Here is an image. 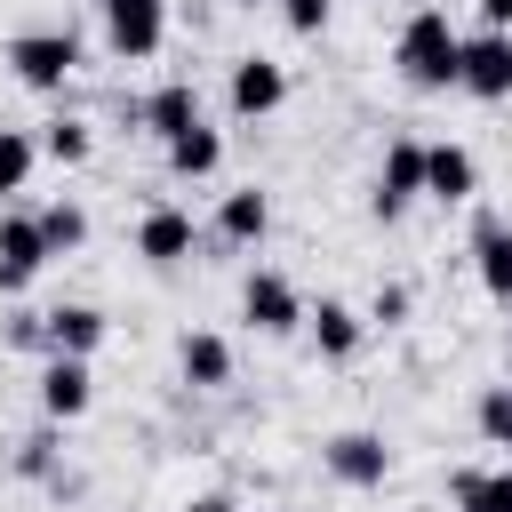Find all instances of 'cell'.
<instances>
[{
  "mask_svg": "<svg viewBox=\"0 0 512 512\" xmlns=\"http://www.w3.org/2000/svg\"><path fill=\"white\" fill-rule=\"evenodd\" d=\"M320 464H328L344 488H384V480H392L384 432H336V440H320Z\"/></svg>",
  "mask_w": 512,
  "mask_h": 512,
  "instance_id": "7",
  "label": "cell"
},
{
  "mask_svg": "<svg viewBox=\"0 0 512 512\" xmlns=\"http://www.w3.org/2000/svg\"><path fill=\"white\" fill-rule=\"evenodd\" d=\"M408 200H424V136H392L384 144V168H376V200L368 208L392 224Z\"/></svg>",
  "mask_w": 512,
  "mask_h": 512,
  "instance_id": "6",
  "label": "cell"
},
{
  "mask_svg": "<svg viewBox=\"0 0 512 512\" xmlns=\"http://www.w3.org/2000/svg\"><path fill=\"white\" fill-rule=\"evenodd\" d=\"M448 496H456V512H512V464H504V472L456 464V472H448Z\"/></svg>",
  "mask_w": 512,
  "mask_h": 512,
  "instance_id": "20",
  "label": "cell"
},
{
  "mask_svg": "<svg viewBox=\"0 0 512 512\" xmlns=\"http://www.w3.org/2000/svg\"><path fill=\"white\" fill-rule=\"evenodd\" d=\"M8 344L16 352H48V320L40 312H8Z\"/></svg>",
  "mask_w": 512,
  "mask_h": 512,
  "instance_id": "28",
  "label": "cell"
},
{
  "mask_svg": "<svg viewBox=\"0 0 512 512\" xmlns=\"http://www.w3.org/2000/svg\"><path fill=\"white\" fill-rule=\"evenodd\" d=\"M216 168H224V136H216L208 120H192L184 136H168V176L200 184V176H216Z\"/></svg>",
  "mask_w": 512,
  "mask_h": 512,
  "instance_id": "19",
  "label": "cell"
},
{
  "mask_svg": "<svg viewBox=\"0 0 512 512\" xmlns=\"http://www.w3.org/2000/svg\"><path fill=\"white\" fill-rule=\"evenodd\" d=\"M16 472H24V480H56V440H48V432L16 440Z\"/></svg>",
  "mask_w": 512,
  "mask_h": 512,
  "instance_id": "27",
  "label": "cell"
},
{
  "mask_svg": "<svg viewBox=\"0 0 512 512\" xmlns=\"http://www.w3.org/2000/svg\"><path fill=\"white\" fill-rule=\"evenodd\" d=\"M32 168H40V136L0 120V192H24V184H32Z\"/></svg>",
  "mask_w": 512,
  "mask_h": 512,
  "instance_id": "23",
  "label": "cell"
},
{
  "mask_svg": "<svg viewBox=\"0 0 512 512\" xmlns=\"http://www.w3.org/2000/svg\"><path fill=\"white\" fill-rule=\"evenodd\" d=\"M480 32H512V0H480Z\"/></svg>",
  "mask_w": 512,
  "mask_h": 512,
  "instance_id": "29",
  "label": "cell"
},
{
  "mask_svg": "<svg viewBox=\"0 0 512 512\" xmlns=\"http://www.w3.org/2000/svg\"><path fill=\"white\" fill-rule=\"evenodd\" d=\"M456 88L480 104H504L512 96V32H472L456 56Z\"/></svg>",
  "mask_w": 512,
  "mask_h": 512,
  "instance_id": "4",
  "label": "cell"
},
{
  "mask_svg": "<svg viewBox=\"0 0 512 512\" xmlns=\"http://www.w3.org/2000/svg\"><path fill=\"white\" fill-rule=\"evenodd\" d=\"M40 320H48V352H56V360H88V352L104 344V328H112L96 304H48Z\"/></svg>",
  "mask_w": 512,
  "mask_h": 512,
  "instance_id": "15",
  "label": "cell"
},
{
  "mask_svg": "<svg viewBox=\"0 0 512 512\" xmlns=\"http://www.w3.org/2000/svg\"><path fill=\"white\" fill-rule=\"evenodd\" d=\"M8 72H16L24 88L56 96V88L80 72V40H72V32H56V24H40V32H16V40H8Z\"/></svg>",
  "mask_w": 512,
  "mask_h": 512,
  "instance_id": "2",
  "label": "cell"
},
{
  "mask_svg": "<svg viewBox=\"0 0 512 512\" xmlns=\"http://www.w3.org/2000/svg\"><path fill=\"white\" fill-rule=\"evenodd\" d=\"M472 264H480V288L512 304V224L496 208H472Z\"/></svg>",
  "mask_w": 512,
  "mask_h": 512,
  "instance_id": "10",
  "label": "cell"
},
{
  "mask_svg": "<svg viewBox=\"0 0 512 512\" xmlns=\"http://www.w3.org/2000/svg\"><path fill=\"white\" fill-rule=\"evenodd\" d=\"M176 368H184L192 392H216V384H232V344L216 328H184L176 336Z\"/></svg>",
  "mask_w": 512,
  "mask_h": 512,
  "instance_id": "16",
  "label": "cell"
},
{
  "mask_svg": "<svg viewBox=\"0 0 512 512\" xmlns=\"http://www.w3.org/2000/svg\"><path fill=\"white\" fill-rule=\"evenodd\" d=\"M32 224H40V240H48V256H72V248L88 240V208H80V200H48V208H40Z\"/></svg>",
  "mask_w": 512,
  "mask_h": 512,
  "instance_id": "22",
  "label": "cell"
},
{
  "mask_svg": "<svg viewBox=\"0 0 512 512\" xmlns=\"http://www.w3.org/2000/svg\"><path fill=\"white\" fill-rule=\"evenodd\" d=\"M472 416H480V440L488 448H512V384H488Z\"/></svg>",
  "mask_w": 512,
  "mask_h": 512,
  "instance_id": "24",
  "label": "cell"
},
{
  "mask_svg": "<svg viewBox=\"0 0 512 512\" xmlns=\"http://www.w3.org/2000/svg\"><path fill=\"white\" fill-rule=\"evenodd\" d=\"M184 512H240V496H232V488H208V496H192Z\"/></svg>",
  "mask_w": 512,
  "mask_h": 512,
  "instance_id": "30",
  "label": "cell"
},
{
  "mask_svg": "<svg viewBox=\"0 0 512 512\" xmlns=\"http://www.w3.org/2000/svg\"><path fill=\"white\" fill-rule=\"evenodd\" d=\"M40 264H48L40 224H32V216H0V296H24Z\"/></svg>",
  "mask_w": 512,
  "mask_h": 512,
  "instance_id": "12",
  "label": "cell"
},
{
  "mask_svg": "<svg viewBox=\"0 0 512 512\" xmlns=\"http://www.w3.org/2000/svg\"><path fill=\"white\" fill-rule=\"evenodd\" d=\"M288 104V64L280 56H240L232 64V112L240 120H264V112H280Z\"/></svg>",
  "mask_w": 512,
  "mask_h": 512,
  "instance_id": "8",
  "label": "cell"
},
{
  "mask_svg": "<svg viewBox=\"0 0 512 512\" xmlns=\"http://www.w3.org/2000/svg\"><path fill=\"white\" fill-rule=\"evenodd\" d=\"M200 248V224H192V208H144V224H136V256L144 264H184Z\"/></svg>",
  "mask_w": 512,
  "mask_h": 512,
  "instance_id": "9",
  "label": "cell"
},
{
  "mask_svg": "<svg viewBox=\"0 0 512 512\" xmlns=\"http://www.w3.org/2000/svg\"><path fill=\"white\" fill-rule=\"evenodd\" d=\"M472 192H480V160H472L464 144H424V200L456 208V200H472Z\"/></svg>",
  "mask_w": 512,
  "mask_h": 512,
  "instance_id": "14",
  "label": "cell"
},
{
  "mask_svg": "<svg viewBox=\"0 0 512 512\" xmlns=\"http://www.w3.org/2000/svg\"><path fill=\"white\" fill-rule=\"evenodd\" d=\"M240 320H248L256 336H288V328H304V296H296V280L272 272V264H256V272L240 280Z\"/></svg>",
  "mask_w": 512,
  "mask_h": 512,
  "instance_id": "3",
  "label": "cell"
},
{
  "mask_svg": "<svg viewBox=\"0 0 512 512\" xmlns=\"http://www.w3.org/2000/svg\"><path fill=\"white\" fill-rule=\"evenodd\" d=\"M360 320H368V328H400V320H408V288H400V280H376V296H368Z\"/></svg>",
  "mask_w": 512,
  "mask_h": 512,
  "instance_id": "25",
  "label": "cell"
},
{
  "mask_svg": "<svg viewBox=\"0 0 512 512\" xmlns=\"http://www.w3.org/2000/svg\"><path fill=\"white\" fill-rule=\"evenodd\" d=\"M88 400H96L88 360H56L48 352V368H40V416L48 424H72V416H88Z\"/></svg>",
  "mask_w": 512,
  "mask_h": 512,
  "instance_id": "11",
  "label": "cell"
},
{
  "mask_svg": "<svg viewBox=\"0 0 512 512\" xmlns=\"http://www.w3.org/2000/svg\"><path fill=\"white\" fill-rule=\"evenodd\" d=\"M456 56H464V32L448 24V8H416L392 40V64L408 88H456Z\"/></svg>",
  "mask_w": 512,
  "mask_h": 512,
  "instance_id": "1",
  "label": "cell"
},
{
  "mask_svg": "<svg viewBox=\"0 0 512 512\" xmlns=\"http://www.w3.org/2000/svg\"><path fill=\"white\" fill-rule=\"evenodd\" d=\"M104 40H112V56H128V64L160 56V40H168V0H104Z\"/></svg>",
  "mask_w": 512,
  "mask_h": 512,
  "instance_id": "5",
  "label": "cell"
},
{
  "mask_svg": "<svg viewBox=\"0 0 512 512\" xmlns=\"http://www.w3.org/2000/svg\"><path fill=\"white\" fill-rule=\"evenodd\" d=\"M328 16H336V0H280V24H288L296 40H312V32H328Z\"/></svg>",
  "mask_w": 512,
  "mask_h": 512,
  "instance_id": "26",
  "label": "cell"
},
{
  "mask_svg": "<svg viewBox=\"0 0 512 512\" xmlns=\"http://www.w3.org/2000/svg\"><path fill=\"white\" fill-rule=\"evenodd\" d=\"M264 232H272V200H264L256 184L224 192V208H216V240H232V248H256Z\"/></svg>",
  "mask_w": 512,
  "mask_h": 512,
  "instance_id": "18",
  "label": "cell"
},
{
  "mask_svg": "<svg viewBox=\"0 0 512 512\" xmlns=\"http://www.w3.org/2000/svg\"><path fill=\"white\" fill-rule=\"evenodd\" d=\"M304 320H312V344H320V360H352V352H360V336H368V320H360L344 296H320Z\"/></svg>",
  "mask_w": 512,
  "mask_h": 512,
  "instance_id": "17",
  "label": "cell"
},
{
  "mask_svg": "<svg viewBox=\"0 0 512 512\" xmlns=\"http://www.w3.org/2000/svg\"><path fill=\"white\" fill-rule=\"evenodd\" d=\"M128 120H136V128H152V136L168 144V136H184V128L200 120V88H192V80H160L144 104H128Z\"/></svg>",
  "mask_w": 512,
  "mask_h": 512,
  "instance_id": "13",
  "label": "cell"
},
{
  "mask_svg": "<svg viewBox=\"0 0 512 512\" xmlns=\"http://www.w3.org/2000/svg\"><path fill=\"white\" fill-rule=\"evenodd\" d=\"M40 152H48L56 168H80V160L96 152V128H88V120H72V112H56V120L40 128Z\"/></svg>",
  "mask_w": 512,
  "mask_h": 512,
  "instance_id": "21",
  "label": "cell"
}]
</instances>
